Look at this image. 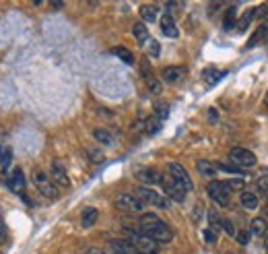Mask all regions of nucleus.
<instances>
[{
    "label": "nucleus",
    "mask_w": 268,
    "mask_h": 254,
    "mask_svg": "<svg viewBox=\"0 0 268 254\" xmlns=\"http://www.w3.org/2000/svg\"><path fill=\"white\" fill-rule=\"evenodd\" d=\"M223 231H225L227 235H235V233H237L235 227H233V223H231L229 219H223Z\"/></svg>",
    "instance_id": "obj_33"
},
{
    "label": "nucleus",
    "mask_w": 268,
    "mask_h": 254,
    "mask_svg": "<svg viewBox=\"0 0 268 254\" xmlns=\"http://www.w3.org/2000/svg\"><path fill=\"white\" fill-rule=\"evenodd\" d=\"M256 186H258L262 192H268V176H260L258 182H256Z\"/></svg>",
    "instance_id": "obj_34"
},
{
    "label": "nucleus",
    "mask_w": 268,
    "mask_h": 254,
    "mask_svg": "<svg viewBox=\"0 0 268 254\" xmlns=\"http://www.w3.org/2000/svg\"><path fill=\"white\" fill-rule=\"evenodd\" d=\"M235 240L241 244V246H245L247 242H250V231H245V229H241V231H237L235 233Z\"/></svg>",
    "instance_id": "obj_32"
},
{
    "label": "nucleus",
    "mask_w": 268,
    "mask_h": 254,
    "mask_svg": "<svg viewBox=\"0 0 268 254\" xmlns=\"http://www.w3.org/2000/svg\"><path fill=\"white\" fill-rule=\"evenodd\" d=\"M208 120H217V110H208Z\"/></svg>",
    "instance_id": "obj_38"
},
{
    "label": "nucleus",
    "mask_w": 268,
    "mask_h": 254,
    "mask_svg": "<svg viewBox=\"0 0 268 254\" xmlns=\"http://www.w3.org/2000/svg\"><path fill=\"white\" fill-rule=\"evenodd\" d=\"M147 50H149V54H151V56H159V54H161L159 44H157L155 40H151V38H149V42H147Z\"/></svg>",
    "instance_id": "obj_30"
},
{
    "label": "nucleus",
    "mask_w": 268,
    "mask_h": 254,
    "mask_svg": "<svg viewBox=\"0 0 268 254\" xmlns=\"http://www.w3.org/2000/svg\"><path fill=\"white\" fill-rule=\"evenodd\" d=\"M264 246H266V250H268V233L264 235Z\"/></svg>",
    "instance_id": "obj_40"
},
{
    "label": "nucleus",
    "mask_w": 268,
    "mask_h": 254,
    "mask_svg": "<svg viewBox=\"0 0 268 254\" xmlns=\"http://www.w3.org/2000/svg\"><path fill=\"white\" fill-rule=\"evenodd\" d=\"M227 186H229V190H243L245 180L243 178H231V180H227Z\"/></svg>",
    "instance_id": "obj_28"
},
{
    "label": "nucleus",
    "mask_w": 268,
    "mask_h": 254,
    "mask_svg": "<svg viewBox=\"0 0 268 254\" xmlns=\"http://www.w3.org/2000/svg\"><path fill=\"white\" fill-rule=\"evenodd\" d=\"M204 240H206L208 244H215V242H217V231H213L210 227L204 229Z\"/></svg>",
    "instance_id": "obj_35"
},
{
    "label": "nucleus",
    "mask_w": 268,
    "mask_h": 254,
    "mask_svg": "<svg viewBox=\"0 0 268 254\" xmlns=\"http://www.w3.org/2000/svg\"><path fill=\"white\" fill-rule=\"evenodd\" d=\"M137 196H139L145 205H153V207H157V209H167V198L161 196L159 192L147 188V186H139V188H137Z\"/></svg>",
    "instance_id": "obj_8"
},
{
    "label": "nucleus",
    "mask_w": 268,
    "mask_h": 254,
    "mask_svg": "<svg viewBox=\"0 0 268 254\" xmlns=\"http://www.w3.org/2000/svg\"><path fill=\"white\" fill-rule=\"evenodd\" d=\"M266 213H268V205H266Z\"/></svg>",
    "instance_id": "obj_42"
},
{
    "label": "nucleus",
    "mask_w": 268,
    "mask_h": 254,
    "mask_svg": "<svg viewBox=\"0 0 268 254\" xmlns=\"http://www.w3.org/2000/svg\"><path fill=\"white\" fill-rule=\"evenodd\" d=\"M161 176H163V174H159V172L153 170V168H145V170H139V172H137V178H139L141 182H145V184H161Z\"/></svg>",
    "instance_id": "obj_13"
},
{
    "label": "nucleus",
    "mask_w": 268,
    "mask_h": 254,
    "mask_svg": "<svg viewBox=\"0 0 268 254\" xmlns=\"http://www.w3.org/2000/svg\"><path fill=\"white\" fill-rule=\"evenodd\" d=\"M132 33H134V38H137L141 44H147V42H149V31H147L145 23H137V25L132 27Z\"/></svg>",
    "instance_id": "obj_22"
},
{
    "label": "nucleus",
    "mask_w": 268,
    "mask_h": 254,
    "mask_svg": "<svg viewBox=\"0 0 268 254\" xmlns=\"http://www.w3.org/2000/svg\"><path fill=\"white\" fill-rule=\"evenodd\" d=\"M128 242L137 254H157L159 252L157 242H153L151 238H147L141 231H128Z\"/></svg>",
    "instance_id": "obj_2"
},
{
    "label": "nucleus",
    "mask_w": 268,
    "mask_h": 254,
    "mask_svg": "<svg viewBox=\"0 0 268 254\" xmlns=\"http://www.w3.org/2000/svg\"><path fill=\"white\" fill-rule=\"evenodd\" d=\"M159 129H161V120H155V118H153V120L147 122V133H149V135H155Z\"/></svg>",
    "instance_id": "obj_29"
},
{
    "label": "nucleus",
    "mask_w": 268,
    "mask_h": 254,
    "mask_svg": "<svg viewBox=\"0 0 268 254\" xmlns=\"http://www.w3.org/2000/svg\"><path fill=\"white\" fill-rule=\"evenodd\" d=\"M116 207L120 211H124V213H143L147 205L137 194H118L116 196Z\"/></svg>",
    "instance_id": "obj_4"
},
{
    "label": "nucleus",
    "mask_w": 268,
    "mask_h": 254,
    "mask_svg": "<svg viewBox=\"0 0 268 254\" xmlns=\"http://www.w3.org/2000/svg\"><path fill=\"white\" fill-rule=\"evenodd\" d=\"M161 31H163V35H167V38H178V25H176V21H174V17L171 15H163L161 17Z\"/></svg>",
    "instance_id": "obj_14"
},
{
    "label": "nucleus",
    "mask_w": 268,
    "mask_h": 254,
    "mask_svg": "<svg viewBox=\"0 0 268 254\" xmlns=\"http://www.w3.org/2000/svg\"><path fill=\"white\" fill-rule=\"evenodd\" d=\"M266 105H268V95H266Z\"/></svg>",
    "instance_id": "obj_41"
},
{
    "label": "nucleus",
    "mask_w": 268,
    "mask_h": 254,
    "mask_svg": "<svg viewBox=\"0 0 268 254\" xmlns=\"http://www.w3.org/2000/svg\"><path fill=\"white\" fill-rule=\"evenodd\" d=\"M167 174L174 178V180H178L186 190H192V180H190V174L186 172V168L184 166H180V164H169L167 166Z\"/></svg>",
    "instance_id": "obj_9"
},
{
    "label": "nucleus",
    "mask_w": 268,
    "mask_h": 254,
    "mask_svg": "<svg viewBox=\"0 0 268 254\" xmlns=\"http://www.w3.org/2000/svg\"><path fill=\"white\" fill-rule=\"evenodd\" d=\"M7 184H9V188H11L13 192L23 194V190H25V174H23V170H21V168H15V170L11 172V176L7 178Z\"/></svg>",
    "instance_id": "obj_10"
},
{
    "label": "nucleus",
    "mask_w": 268,
    "mask_h": 254,
    "mask_svg": "<svg viewBox=\"0 0 268 254\" xmlns=\"http://www.w3.org/2000/svg\"><path fill=\"white\" fill-rule=\"evenodd\" d=\"M208 227L213 229V231H219V229H223V219H221V215L217 213V211H210L208 213Z\"/></svg>",
    "instance_id": "obj_25"
},
{
    "label": "nucleus",
    "mask_w": 268,
    "mask_h": 254,
    "mask_svg": "<svg viewBox=\"0 0 268 254\" xmlns=\"http://www.w3.org/2000/svg\"><path fill=\"white\" fill-rule=\"evenodd\" d=\"M229 157H231V161L235 164V168H239V170H250V168L256 166V155H254L252 151L243 149V147H235V149H231Z\"/></svg>",
    "instance_id": "obj_6"
},
{
    "label": "nucleus",
    "mask_w": 268,
    "mask_h": 254,
    "mask_svg": "<svg viewBox=\"0 0 268 254\" xmlns=\"http://www.w3.org/2000/svg\"><path fill=\"white\" fill-rule=\"evenodd\" d=\"M33 184L37 186V190H40L44 196H48V198H56V196H58V190H56L54 182L50 180V176H48L46 172L35 170V172H33Z\"/></svg>",
    "instance_id": "obj_7"
},
{
    "label": "nucleus",
    "mask_w": 268,
    "mask_h": 254,
    "mask_svg": "<svg viewBox=\"0 0 268 254\" xmlns=\"http://www.w3.org/2000/svg\"><path fill=\"white\" fill-rule=\"evenodd\" d=\"M260 17H264L268 21V7H260Z\"/></svg>",
    "instance_id": "obj_36"
},
{
    "label": "nucleus",
    "mask_w": 268,
    "mask_h": 254,
    "mask_svg": "<svg viewBox=\"0 0 268 254\" xmlns=\"http://www.w3.org/2000/svg\"><path fill=\"white\" fill-rule=\"evenodd\" d=\"M87 254H105V252L99 250V248H91V250H87Z\"/></svg>",
    "instance_id": "obj_39"
},
{
    "label": "nucleus",
    "mask_w": 268,
    "mask_h": 254,
    "mask_svg": "<svg viewBox=\"0 0 268 254\" xmlns=\"http://www.w3.org/2000/svg\"><path fill=\"white\" fill-rule=\"evenodd\" d=\"M186 77V68L184 66H169L163 70V79L167 83H180Z\"/></svg>",
    "instance_id": "obj_15"
},
{
    "label": "nucleus",
    "mask_w": 268,
    "mask_h": 254,
    "mask_svg": "<svg viewBox=\"0 0 268 254\" xmlns=\"http://www.w3.org/2000/svg\"><path fill=\"white\" fill-rule=\"evenodd\" d=\"M7 238V229H5V225L3 223H0V242H3Z\"/></svg>",
    "instance_id": "obj_37"
},
{
    "label": "nucleus",
    "mask_w": 268,
    "mask_h": 254,
    "mask_svg": "<svg viewBox=\"0 0 268 254\" xmlns=\"http://www.w3.org/2000/svg\"><path fill=\"white\" fill-rule=\"evenodd\" d=\"M141 17H143V21H147V23L155 21V19H157V7H153V5H143V7H141Z\"/></svg>",
    "instance_id": "obj_23"
},
{
    "label": "nucleus",
    "mask_w": 268,
    "mask_h": 254,
    "mask_svg": "<svg viewBox=\"0 0 268 254\" xmlns=\"http://www.w3.org/2000/svg\"><path fill=\"white\" fill-rule=\"evenodd\" d=\"M227 254H233V252H227Z\"/></svg>",
    "instance_id": "obj_43"
},
{
    "label": "nucleus",
    "mask_w": 268,
    "mask_h": 254,
    "mask_svg": "<svg viewBox=\"0 0 268 254\" xmlns=\"http://www.w3.org/2000/svg\"><path fill=\"white\" fill-rule=\"evenodd\" d=\"M111 52H113L122 62H126V64H134V56H132V52H130L128 48H124V46H116Z\"/></svg>",
    "instance_id": "obj_19"
},
{
    "label": "nucleus",
    "mask_w": 268,
    "mask_h": 254,
    "mask_svg": "<svg viewBox=\"0 0 268 254\" xmlns=\"http://www.w3.org/2000/svg\"><path fill=\"white\" fill-rule=\"evenodd\" d=\"M93 139H95L97 143H101V145H111V143H113L111 133L105 131V129H95V131H93Z\"/></svg>",
    "instance_id": "obj_18"
},
{
    "label": "nucleus",
    "mask_w": 268,
    "mask_h": 254,
    "mask_svg": "<svg viewBox=\"0 0 268 254\" xmlns=\"http://www.w3.org/2000/svg\"><path fill=\"white\" fill-rule=\"evenodd\" d=\"M161 186H163V190H165V194H167L169 198H174L176 203H184L188 190H186L178 180H174L169 174H163V176H161Z\"/></svg>",
    "instance_id": "obj_5"
},
{
    "label": "nucleus",
    "mask_w": 268,
    "mask_h": 254,
    "mask_svg": "<svg viewBox=\"0 0 268 254\" xmlns=\"http://www.w3.org/2000/svg\"><path fill=\"white\" fill-rule=\"evenodd\" d=\"M206 192H208V196H210L219 207H227L229 201H231V190H229L227 182L213 180V182L206 186Z\"/></svg>",
    "instance_id": "obj_3"
},
{
    "label": "nucleus",
    "mask_w": 268,
    "mask_h": 254,
    "mask_svg": "<svg viewBox=\"0 0 268 254\" xmlns=\"http://www.w3.org/2000/svg\"><path fill=\"white\" fill-rule=\"evenodd\" d=\"M266 35H268V25H262V27H260V29L254 33V38L247 42V48H254V44H256L258 40H264Z\"/></svg>",
    "instance_id": "obj_27"
},
{
    "label": "nucleus",
    "mask_w": 268,
    "mask_h": 254,
    "mask_svg": "<svg viewBox=\"0 0 268 254\" xmlns=\"http://www.w3.org/2000/svg\"><path fill=\"white\" fill-rule=\"evenodd\" d=\"M196 168H198V172H200L202 176H206V178H213V176L217 174V166L210 164V161H204V159H200V161L196 164Z\"/></svg>",
    "instance_id": "obj_20"
},
{
    "label": "nucleus",
    "mask_w": 268,
    "mask_h": 254,
    "mask_svg": "<svg viewBox=\"0 0 268 254\" xmlns=\"http://www.w3.org/2000/svg\"><path fill=\"white\" fill-rule=\"evenodd\" d=\"M13 161V151L9 145H0V166L3 168H9Z\"/></svg>",
    "instance_id": "obj_24"
},
{
    "label": "nucleus",
    "mask_w": 268,
    "mask_h": 254,
    "mask_svg": "<svg viewBox=\"0 0 268 254\" xmlns=\"http://www.w3.org/2000/svg\"><path fill=\"white\" fill-rule=\"evenodd\" d=\"M250 233H254V235H266V233H268V223H266V219H262V217L252 219V223H250Z\"/></svg>",
    "instance_id": "obj_17"
},
{
    "label": "nucleus",
    "mask_w": 268,
    "mask_h": 254,
    "mask_svg": "<svg viewBox=\"0 0 268 254\" xmlns=\"http://www.w3.org/2000/svg\"><path fill=\"white\" fill-rule=\"evenodd\" d=\"M141 70H143V77H145V81H147L149 91H151V93H161V83H159V81H157V77L153 75L151 64H149L147 60H143V62H141Z\"/></svg>",
    "instance_id": "obj_11"
},
{
    "label": "nucleus",
    "mask_w": 268,
    "mask_h": 254,
    "mask_svg": "<svg viewBox=\"0 0 268 254\" xmlns=\"http://www.w3.org/2000/svg\"><path fill=\"white\" fill-rule=\"evenodd\" d=\"M233 25H235V13L229 11L227 17H225V21H223V27H225V29H233Z\"/></svg>",
    "instance_id": "obj_31"
},
{
    "label": "nucleus",
    "mask_w": 268,
    "mask_h": 254,
    "mask_svg": "<svg viewBox=\"0 0 268 254\" xmlns=\"http://www.w3.org/2000/svg\"><path fill=\"white\" fill-rule=\"evenodd\" d=\"M50 180H52L54 184L62 186V188H66V186L70 184L68 174H66V170H64V166H62L60 161H54V164H52V174H50Z\"/></svg>",
    "instance_id": "obj_12"
},
{
    "label": "nucleus",
    "mask_w": 268,
    "mask_h": 254,
    "mask_svg": "<svg viewBox=\"0 0 268 254\" xmlns=\"http://www.w3.org/2000/svg\"><path fill=\"white\" fill-rule=\"evenodd\" d=\"M223 75H225V72H219V70H215V68H206V70L202 72V79H204L206 83H210V85H213V83H217Z\"/></svg>",
    "instance_id": "obj_26"
},
{
    "label": "nucleus",
    "mask_w": 268,
    "mask_h": 254,
    "mask_svg": "<svg viewBox=\"0 0 268 254\" xmlns=\"http://www.w3.org/2000/svg\"><path fill=\"white\" fill-rule=\"evenodd\" d=\"M239 201H241V205L245 209H256L258 207V196L254 192H250V190H243L241 196H239Z\"/></svg>",
    "instance_id": "obj_21"
},
{
    "label": "nucleus",
    "mask_w": 268,
    "mask_h": 254,
    "mask_svg": "<svg viewBox=\"0 0 268 254\" xmlns=\"http://www.w3.org/2000/svg\"><path fill=\"white\" fill-rule=\"evenodd\" d=\"M141 233H145L147 238H151L157 244H167L174 238L171 227L165 221H161L155 213H147L141 217Z\"/></svg>",
    "instance_id": "obj_1"
},
{
    "label": "nucleus",
    "mask_w": 268,
    "mask_h": 254,
    "mask_svg": "<svg viewBox=\"0 0 268 254\" xmlns=\"http://www.w3.org/2000/svg\"><path fill=\"white\" fill-rule=\"evenodd\" d=\"M97 217H99V211H97L95 207H87V209H83V213H81V225H83V227H93L95 221H97Z\"/></svg>",
    "instance_id": "obj_16"
}]
</instances>
